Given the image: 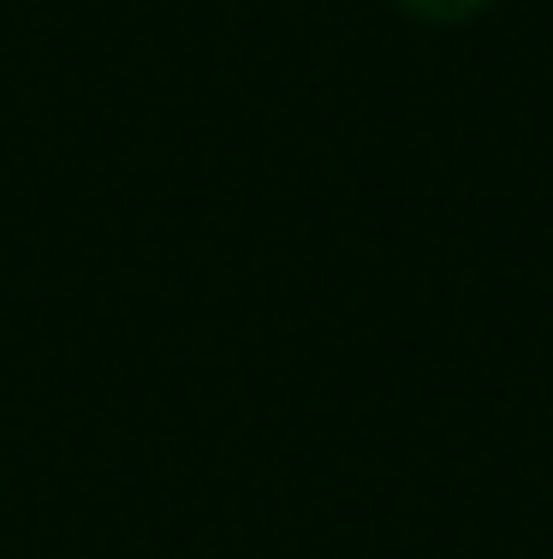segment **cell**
Here are the masks:
<instances>
[{"label": "cell", "instance_id": "1", "mask_svg": "<svg viewBox=\"0 0 553 559\" xmlns=\"http://www.w3.org/2000/svg\"><path fill=\"white\" fill-rule=\"evenodd\" d=\"M387 7L417 31H470V24L494 19L506 0H387Z\"/></svg>", "mask_w": 553, "mask_h": 559}]
</instances>
